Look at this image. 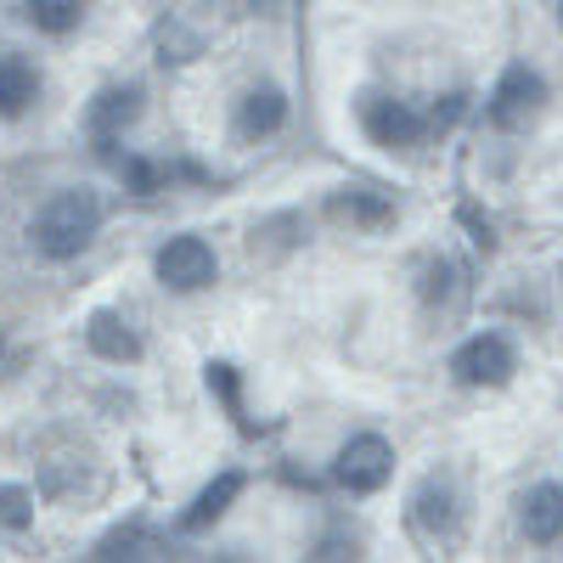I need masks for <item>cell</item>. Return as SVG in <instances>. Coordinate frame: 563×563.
Wrapping results in <instances>:
<instances>
[{
	"label": "cell",
	"mask_w": 563,
	"mask_h": 563,
	"mask_svg": "<svg viewBox=\"0 0 563 563\" xmlns=\"http://www.w3.org/2000/svg\"><path fill=\"white\" fill-rule=\"evenodd\" d=\"M209 389L225 400V411H231V417L243 411V400H238V372H231L225 361H214V366H209Z\"/></svg>",
	"instance_id": "19"
},
{
	"label": "cell",
	"mask_w": 563,
	"mask_h": 563,
	"mask_svg": "<svg viewBox=\"0 0 563 563\" xmlns=\"http://www.w3.org/2000/svg\"><path fill=\"white\" fill-rule=\"evenodd\" d=\"M558 18H563V7H558Z\"/></svg>",
	"instance_id": "21"
},
{
	"label": "cell",
	"mask_w": 563,
	"mask_h": 563,
	"mask_svg": "<svg viewBox=\"0 0 563 563\" xmlns=\"http://www.w3.org/2000/svg\"><path fill=\"white\" fill-rule=\"evenodd\" d=\"M512 344L507 339H496V333H479V339H467L462 350H456V361H451V372L467 384V389H501L507 378H512Z\"/></svg>",
	"instance_id": "5"
},
{
	"label": "cell",
	"mask_w": 563,
	"mask_h": 563,
	"mask_svg": "<svg viewBox=\"0 0 563 563\" xmlns=\"http://www.w3.org/2000/svg\"><path fill=\"white\" fill-rule=\"evenodd\" d=\"M361 124H366V135L378 141V147H417L422 130H429V119H417L395 97H366L361 102Z\"/></svg>",
	"instance_id": "6"
},
{
	"label": "cell",
	"mask_w": 563,
	"mask_h": 563,
	"mask_svg": "<svg viewBox=\"0 0 563 563\" xmlns=\"http://www.w3.org/2000/svg\"><path fill=\"white\" fill-rule=\"evenodd\" d=\"M462 225H467V231H474V243H479L485 254L496 249V238H490V220H479V209H474V203H462Z\"/></svg>",
	"instance_id": "20"
},
{
	"label": "cell",
	"mask_w": 563,
	"mask_h": 563,
	"mask_svg": "<svg viewBox=\"0 0 563 563\" xmlns=\"http://www.w3.org/2000/svg\"><path fill=\"white\" fill-rule=\"evenodd\" d=\"M85 339H90V350H97L102 361H119V366L141 361V339L130 333V321H124V316H113V310H97V316H90Z\"/></svg>",
	"instance_id": "9"
},
{
	"label": "cell",
	"mask_w": 563,
	"mask_h": 563,
	"mask_svg": "<svg viewBox=\"0 0 563 563\" xmlns=\"http://www.w3.org/2000/svg\"><path fill=\"white\" fill-rule=\"evenodd\" d=\"M34 97H40L34 63L18 57V52H7V57H0V119H23L34 108Z\"/></svg>",
	"instance_id": "8"
},
{
	"label": "cell",
	"mask_w": 563,
	"mask_h": 563,
	"mask_svg": "<svg viewBox=\"0 0 563 563\" xmlns=\"http://www.w3.org/2000/svg\"><path fill=\"white\" fill-rule=\"evenodd\" d=\"M541 102H547V79L536 68H525V63H512L501 74V85H496V97H490V124L496 130H519V124H530L541 113Z\"/></svg>",
	"instance_id": "4"
},
{
	"label": "cell",
	"mask_w": 563,
	"mask_h": 563,
	"mask_svg": "<svg viewBox=\"0 0 563 563\" xmlns=\"http://www.w3.org/2000/svg\"><path fill=\"white\" fill-rule=\"evenodd\" d=\"M525 536L536 547H552L563 541V485H536L525 496Z\"/></svg>",
	"instance_id": "10"
},
{
	"label": "cell",
	"mask_w": 563,
	"mask_h": 563,
	"mask_svg": "<svg viewBox=\"0 0 563 563\" xmlns=\"http://www.w3.org/2000/svg\"><path fill=\"white\" fill-rule=\"evenodd\" d=\"M119 180H124V192H135V198H153L158 186H164V169H158L153 158H135V153H124V158H119Z\"/></svg>",
	"instance_id": "16"
},
{
	"label": "cell",
	"mask_w": 563,
	"mask_h": 563,
	"mask_svg": "<svg viewBox=\"0 0 563 563\" xmlns=\"http://www.w3.org/2000/svg\"><path fill=\"white\" fill-rule=\"evenodd\" d=\"M238 490H243V474H220V479H214V485H209V490H203V496H198L192 507L180 512V530H186V536L209 530V525L220 519V512H225L231 501H238Z\"/></svg>",
	"instance_id": "11"
},
{
	"label": "cell",
	"mask_w": 563,
	"mask_h": 563,
	"mask_svg": "<svg viewBox=\"0 0 563 563\" xmlns=\"http://www.w3.org/2000/svg\"><path fill=\"white\" fill-rule=\"evenodd\" d=\"M451 485L445 479H429L417 490V525L429 530V536H451V525H456V512H451Z\"/></svg>",
	"instance_id": "14"
},
{
	"label": "cell",
	"mask_w": 563,
	"mask_h": 563,
	"mask_svg": "<svg viewBox=\"0 0 563 563\" xmlns=\"http://www.w3.org/2000/svg\"><path fill=\"white\" fill-rule=\"evenodd\" d=\"M153 271H158L164 288L198 294V288H209V282H214V249H209L203 238H169V243L158 249Z\"/></svg>",
	"instance_id": "3"
},
{
	"label": "cell",
	"mask_w": 563,
	"mask_h": 563,
	"mask_svg": "<svg viewBox=\"0 0 563 563\" xmlns=\"http://www.w3.org/2000/svg\"><path fill=\"white\" fill-rule=\"evenodd\" d=\"M141 547H153V541H147V530H135V525H130V530L102 536V541H97V558H147Z\"/></svg>",
	"instance_id": "18"
},
{
	"label": "cell",
	"mask_w": 563,
	"mask_h": 563,
	"mask_svg": "<svg viewBox=\"0 0 563 563\" xmlns=\"http://www.w3.org/2000/svg\"><path fill=\"white\" fill-rule=\"evenodd\" d=\"M339 485L350 490V496H372V490H384L389 485V474H395V451H389V440H378V434H355L344 451H339Z\"/></svg>",
	"instance_id": "2"
},
{
	"label": "cell",
	"mask_w": 563,
	"mask_h": 563,
	"mask_svg": "<svg viewBox=\"0 0 563 563\" xmlns=\"http://www.w3.org/2000/svg\"><path fill=\"white\" fill-rule=\"evenodd\" d=\"M29 519H34L29 490L23 485H0V525H7V530H29Z\"/></svg>",
	"instance_id": "17"
},
{
	"label": "cell",
	"mask_w": 563,
	"mask_h": 563,
	"mask_svg": "<svg viewBox=\"0 0 563 563\" xmlns=\"http://www.w3.org/2000/svg\"><path fill=\"white\" fill-rule=\"evenodd\" d=\"M23 7H29V23L40 34H74L85 18V0H23Z\"/></svg>",
	"instance_id": "15"
},
{
	"label": "cell",
	"mask_w": 563,
	"mask_h": 563,
	"mask_svg": "<svg viewBox=\"0 0 563 563\" xmlns=\"http://www.w3.org/2000/svg\"><path fill=\"white\" fill-rule=\"evenodd\" d=\"M327 209H333V220H350V225H389L395 220V203L384 192H339Z\"/></svg>",
	"instance_id": "13"
},
{
	"label": "cell",
	"mask_w": 563,
	"mask_h": 563,
	"mask_svg": "<svg viewBox=\"0 0 563 563\" xmlns=\"http://www.w3.org/2000/svg\"><path fill=\"white\" fill-rule=\"evenodd\" d=\"M282 124H288V97L282 90H254V97L243 102V113H238V130L254 141V135H276Z\"/></svg>",
	"instance_id": "12"
},
{
	"label": "cell",
	"mask_w": 563,
	"mask_h": 563,
	"mask_svg": "<svg viewBox=\"0 0 563 563\" xmlns=\"http://www.w3.org/2000/svg\"><path fill=\"white\" fill-rule=\"evenodd\" d=\"M102 225V203L90 192H57L52 203H45L34 214V249L45 260H74L90 249V238H97Z\"/></svg>",
	"instance_id": "1"
},
{
	"label": "cell",
	"mask_w": 563,
	"mask_h": 563,
	"mask_svg": "<svg viewBox=\"0 0 563 563\" xmlns=\"http://www.w3.org/2000/svg\"><path fill=\"white\" fill-rule=\"evenodd\" d=\"M135 113H141V90H135V85H113V90H102L97 108H90V135H97V147H102V153L119 141V130H124Z\"/></svg>",
	"instance_id": "7"
}]
</instances>
